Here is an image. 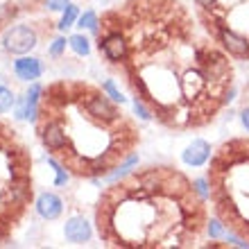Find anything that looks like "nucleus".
Instances as JSON below:
<instances>
[{"label": "nucleus", "mask_w": 249, "mask_h": 249, "mask_svg": "<svg viewBox=\"0 0 249 249\" xmlns=\"http://www.w3.org/2000/svg\"><path fill=\"white\" fill-rule=\"evenodd\" d=\"M68 5H71V0H46V7L50 12H64Z\"/></svg>", "instance_id": "18"}, {"label": "nucleus", "mask_w": 249, "mask_h": 249, "mask_svg": "<svg viewBox=\"0 0 249 249\" xmlns=\"http://www.w3.org/2000/svg\"><path fill=\"white\" fill-rule=\"evenodd\" d=\"M68 46L72 48V53L77 57H89L91 54V41H89L86 34H72L68 39Z\"/></svg>", "instance_id": "13"}, {"label": "nucleus", "mask_w": 249, "mask_h": 249, "mask_svg": "<svg viewBox=\"0 0 249 249\" xmlns=\"http://www.w3.org/2000/svg\"><path fill=\"white\" fill-rule=\"evenodd\" d=\"M93 36L136 113L168 131L206 129L236 95V59L181 0H120Z\"/></svg>", "instance_id": "1"}, {"label": "nucleus", "mask_w": 249, "mask_h": 249, "mask_svg": "<svg viewBox=\"0 0 249 249\" xmlns=\"http://www.w3.org/2000/svg\"><path fill=\"white\" fill-rule=\"evenodd\" d=\"M14 107H16V95H14V91L9 86L0 84V113L12 111Z\"/></svg>", "instance_id": "16"}, {"label": "nucleus", "mask_w": 249, "mask_h": 249, "mask_svg": "<svg viewBox=\"0 0 249 249\" xmlns=\"http://www.w3.org/2000/svg\"><path fill=\"white\" fill-rule=\"evenodd\" d=\"M98 23H100V14H95L93 9H89V12H84V14H79V18H77V27L89 30L91 34L98 32Z\"/></svg>", "instance_id": "15"}, {"label": "nucleus", "mask_w": 249, "mask_h": 249, "mask_svg": "<svg viewBox=\"0 0 249 249\" xmlns=\"http://www.w3.org/2000/svg\"><path fill=\"white\" fill-rule=\"evenodd\" d=\"M206 159H211V145L206 141H193V145L184 152V161L188 165H202Z\"/></svg>", "instance_id": "11"}, {"label": "nucleus", "mask_w": 249, "mask_h": 249, "mask_svg": "<svg viewBox=\"0 0 249 249\" xmlns=\"http://www.w3.org/2000/svg\"><path fill=\"white\" fill-rule=\"evenodd\" d=\"M105 91L109 93V95H111L113 100H118V102H123V100H124L123 95H120V93H118V89L113 86V82H105Z\"/></svg>", "instance_id": "19"}, {"label": "nucleus", "mask_w": 249, "mask_h": 249, "mask_svg": "<svg viewBox=\"0 0 249 249\" xmlns=\"http://www.w3.org/2000/svg\"><path fill=\"white\" fill-rule=\"evenodd\" d=\"M77 18H79V9H77V5H68L64 9V16H61V20L57 23V27H59L61 32H68L72 25H77Z\"/></svg>", "instance_id": "14"}, {"label": "nucleus", "mask_w": 249, "mask_h": 249, "mask_svg": "<svg viewBox=\"0 0 249 249\" xmlns=\"http://www.w3.org/2000/svg\"><path fill=\"white\" fill-rule=\"evenodd\" d=\"M34 209L39 213L46 222H54V220H59L61 213H64V199H61L57 193H41L36 197V202H34Z\"/></svg>", "instance_id": "9"}, {"label": "nucleus", "mask_w": 249, "mask_h": 249, "mask_svg": "<svg viewBox=\"0 0 249 249\" xmlns=\"http://www.w3.org/2000/svg\"><path fill=\"white\" fill-rule=\"evenodd\" d=\"M66 46H68V39H66V36H54L50 48H48V54H50L53 59H57V57H61V54L66 53Z\"/></svg>", "instance_id": "17"}, {"label": "nucleus", "mask_w": 249, "mask_h": 249, "mask_svg": "<svg viewBox=\"0 0 249 249\" xmlns=\"http://www.w3.org/2000/svg\"><path fill=\"white\" fill-rule=\"evenodd\" d=\"M243 124L247 127V131H249V107H245L243 109Z\"/></svg>", "instance_id": "20"}, {"label": "nucleus", "mask_w": 249, "mask_h": 249, "mask_svg": "<svg viewBox=\"0 0 249 249\" xmlns=\"http://www.w3.org/2000/svg\"><path fill=\"white\" fill-rule=\"evenodd\" d=\"M32 152L20 131L0 118V243L12 240L34 204Z\"/></svg>", "instance_id": "5"}, {"label": "nucleus", "mask_w": 249, "mask_h": 249, "mask_svg": "<svg viewBox=\"0 0 249 249\" xmlns=\"http://www.w3.org/2000/svg\"><path fill=\"white\" fill-rule=\"evenodd\" d=\"M25 2L23 0H9L5 5H0V34L5 32L7 27H12V20L18 16L20 12H25Z\"/></svg>", "instance_id": "12"}, {"label": "nucleus", "mask_w": 249, "mask_h": 249, "mask_svg": "<svg viewBox=\"0 0 249 249\" xmlns=\"http://www.w3.org/2000/svg\"><path fill=\"white\" fill-rule=\"evenodd\" d=\"M64 236L71 245H84V243H89L93 236L91 224L86 222L84 215H72V217H68L64 224Z\"/></svg>", "instance_id": "10"}, {"label": "nucleus", "mask_w": 249, "mask_h": 249, "mask_svg": "<svg viewBox=\"0 0 249 249\" xmlns=\"http://www.w3.org/2000/svg\"><path fill=\"white\" fill-rule=\"evenodd\" d=\"M206 32L236 61H249V0H193Z\"/></svg>", "instance_id": "6"}, {"label": "nucleus", "mask_w": 249, "mask_h": 249, "mask_svg": "<svg viewBox=\"0 0 249 249\" xmlns=\"http://www.w3.org/2000/svg\"><path fill=\"white\" fill-rule=\"evenodd\" d=\"M206 197L217 224L249 247V136H233L213 150Z\"/></svg>", "instance_id": "4"}, {"label": "nucleus", "mask_w": 249, "mask_h": 249, "mask_svg": "<svg viewBox=\"0 0 249 249\" xmlns=\"http://www.w3.org/2000/svg\"><path fill=\"white\" fill-rule=\"evenodd\" d=\"M12 68H14V75H16L20 82H36V79L43 77V72H46V64H43L39 57H30V54L16 57Z\"/></svg>", "instance_id": "8"}, {"label": "nucleus", "mask_w": 249, "mask_h": 249, "mask_svg": "<svg viewBox=\"0 0 249 249\" xmlns=\"http://www.w3.org/2000/svg\"><path fill=\"white\" fill-rule=\"evenodd\" d=\"M209 229V197L177 165L136 168L105 186L95 202L98 238L113 249H190Z\"/></svg>", "instance_id": "2"}, {"label": "nucleus", "mask_w": 249, "mask_h": 249, "mask_svg": "<svg viewBox=\"0 0 249 249\" xmlns=\"http://www.w3.org/2000/svg\"><path fill=\"white\" fill-rule=\"evenodd\" d=\"M34 134L71 177L100 181L129 165L143 136L131 113L89 79L43 86Z\"/></svg>", "instance_id": "3"}, {"label": "nucleus", "mask_w": 249, "mask_h": 249, "mask_svg": "<svg viewBox=\"0 0 249 249\" xmlns=\"http://www.w3.org/2000/svg\"><path fill=\"white\" fill-rule=\"evenodd\" d=\"M59 27L50 18L43 20H27V23H16V25L7 27L2 32V50L7 54L20 57V54H30L34 48L41 46V41H50Z\"/></svg>", "instance_id": "7"}]
</instances>
